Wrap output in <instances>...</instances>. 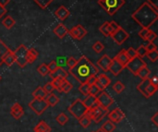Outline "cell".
Returning <instances> with one entry per match:
<instances>
[{
	"instance_id": "obj_1",
	"label": "cell",
	"mask_w": 158,
	"mask_h": 132,
	"mask_svg": "<svg viewBox=\"0 0 158 132\" xmlns=\"http://www.w3.org/2000/svg\"><path fill=\"white\" fill-rule=\"evenodd\" d=\"M131 18L142 28H150L158 19V8L148 2L143 3L131 15Z\"/></svg>"
},
{
	"instance_id": "obj_2",
	"label": "cell",
	"mask_w": 158,
	"mask_h": 132,
	"mask_svg": "<svg viewBox=\"0 0 158 132\" xmlns=\"http://www.w3.org/2000/svg\"><path fill=\"white\" fill-rule=\"evenodd\" d=\"M69 73L81 83H82L85 82L91 76L97 75L98 68L92 63V61L88 57L83 56L78 60L76 66L73 68L69 69Z\"/></svg>"
},
{
	"instance_id": "obj_3",
	"label": "cell",
	"mask_w": 158,
	"mask_h": 132,
	"mask_svg": "<svg viewBox=\"0 0 158 132\" xmlns=\"http://www.w3.org/2000/svg\"><path fill=\"white\" fill-rule=\"evenodd\" d=\"M98 4L109 16H113L125 5V0H99Z\"/></svg>"
},
{
	"instance_id": "obj_4",
	"label": "cell",
	"mask_w": 158,
	"mask_h": 132,
	"mask_svg": "<svg viewBox=\"0 0 158 132\" xmlns=\"http://www.w3.org/2000/svg\"><path fill=\"white\" fill-rule=\"evenodd\" d=\"M68 110H69V112L74 117V118H76L77 119H80L81 117H83L86 113H87V111H88V109L85 107V105H83V103H82V101L81 100H80V99H77L69 108H68Z\"/></svg>"
},
{
	"instance_id": "obj_5",
	"label": "cell",
	"mask_w": 158,
	"mask_h": 132,
	"mask_svg": "<svg viewBox=\"0 0 158 132\" xmlns=\"http://www.w3.org/2000/svg\"><path fill=\"white\" fill-rule=\"evenodd\" d=\"M108 113V109H106L104 107H102L101 105H96L95 107L90 109L87 111L86 115L92 119L94 120L95 123H99Z\"/></svg>"
},
{
	"instance_id": "obj_6",
	"label": "cell",
	"mask_w": 158,
	"mask_h": 132,
	"mask_svg": "<svg viewBox=\"0 0 158 132\" xmlns=\"http://www.w3.org/2000/svg\"><path fill=\"white\" fill-rule=\"evenodd\" d=\"M29 107L38 116H41L44 113V111L47 109L48 105L45 101V99H36L34 98L32 101L29 103Z\"/></svg>"
},
{
	"instance_id": "obj_7",
	"label": "cell",
	"mask_w": 158,
	"mask_h": 132,
	"mask_svg": "<svg viewBox=\"0 0 158 132\" xmlns=\"http://www.w3.org/2000/svg\"><path fill=\"white\" fill-rule=\"evenodd\" d=\"M27 50H28V48L24 44H20L17 48V50L14 52L15 56H16V63L21 68H25L27 66V64H28L27 63V59H26Z\"/></svg>"
},
{
	"instance_id": "obj_8",
	"label": "cell",
	"mask_w": 158,
	"mask_h": 132,
	"mask_svg": "<svg viewBox=\"0 0 158 132\" xmlns=\"http://www.w3.org/2000/svg\"><path fill=\"white\" fill-rule=\"evenodd\" d=\"M96 100L99 105H101L102 107L108 109L113 104H114V100L113 98L105 91H100L97 95H96Z\"/></svg>"
},
{
	"instance_id": "obj_9",
	"label": "cell",
	"mask_w": 158,
	"mask_h": 132,
	"mask_svg": "<svg viewBox=\"0 0 158 132\" xmlns=\"http://www.w3.org/2000/svg\"><path fill=\"white\" fill-rule=\"evenodd\" d=\"M144 66H146V63L143 60V58H141L139 56H136V57L131 59L129 61V63L126 65L125 68H127L134 76H136V74L139 71V69L142 68Z\"/></svg>"
},
{
	"instance_id": "obj_10",
	"label": "cell",
	"mask_w": 158,
	"mask_h": 132,
	"mask_svg": "<svg viewBox=\"0 0 158 132\" xmlns=\"http://www.w3.org/2000/svg\"><path fill=\"white\" fill-rule=\"evenodd\" d=\"M111 37H112V39L114 40V42L117 43V44H118V45H121V44H123L128 39H129V37H130V34L122 28V27H118L111 35H110Z\"/></svg>"
},
{
	"instance_id": "obj_11",
	"label": "cell",
	"mask_w": 158,
	"mask_h": 132,
	"mask_svg": "<svg viewBox=\"0 0 158 132\" xmlns=\"http://www.w3.org/2000/svg\"><path fill=\"white\" fill-rule=\"evenodd\" d=\"M69 34L75 40L81 41L87 35V30L81 24L74 26L72 29L69 30Z\"/></svg>"
},
{
	"instance_id": "obj_12",
	"label": "cell",
	"mask_w": 158,
	"mask_h": 132,
	"mask_svg": "<svg viewBox=\"0 0 158 132\" xmlns=\"http://www.w3.org/2000/svg\"><path fill=\"white\" fill-rule=\"evenodd\" d=\"M125 114L123 113V111L117 107L114 110H112L109 114H108V118L110 121H112L113 123H119L121 122L124 118H125Z\"/></svg>"
},
{
	"instance_id": "obj_13",
	"label": "cell",
	"mask_w": 158,
	"mask_h": 132,
	"mask_svg": "<svg viewBox=\"0 0 158 132\" xmlns=\"http://www.w3.org/2000/svg\"><path fill=\"white\" fill-rule=\"evenodd\" d=\"M111 83V80L105 74H101L97 77V80L95 82V85L99 88L100 91H104L106 89Z\"/></svg>"
},
{
	"instance_id": "obj_14",
	"label": "cell",
	"mask_w": 158,
	"mask_h": 132,
	"mask_svg": "<svg viewBox=\"0 0 158 132\" xmlns=\"http://www.w3.org/2000/svg\"><path fill=\"white\" fill-rule=\"evenodd\" d=\"M125 68V67L119 63L116 58H113L111 60V63H110V66H109V69L108 71H111L112 74H114L115 76H118L121 73V71Z\"/></svg>"
},
{
	"instance_id": "obj_15",
	"label": "cell",
	"mask_w": 158,
	"mask_h": 132,
	"mask_svg": "<svg viewBox=\"0 0 158 132\" xmlns=\"http://www.w3.org/2000/svg\"><path fill=\"white\" fill-rule=\"evenodd\" d=\"M111 60L112 58H110L107 55H104L97 60V66L104 71H108Z\"/></svg>"
},
{
	"instance_id": "obj_16",
	"label": "cell",
	"mask_w": 158,
	"mask_h": 132,
	"mask_svg": "<svg viewBox=\"0 0 158 132\" xmlns=\"http://www.w3.org/2000/svg\"><path fill=\"white\" fill-rule=\"evenodd\" d=\"M10 114H11V116H12L15 119H19V118L23 116L24 111H23L22 106H21L19 104L15 103V104L11 106Z\"/></svg>"
},
{
	"instance_id": "obj_17",
	"label": "cell",
	"mask_w": 158,
	"mask_h": 132,
	"mask_svg": "<svg viewBox=\"0 0 158 132\" xmlns=\"http://www.w3.org/2000/svg\"><path fill=\"white\" fill-rule=\"evenodd\" d=\"M55 15L56 17L60 19L61 21H64L69 15H70V12L69 10L65 6H60L56 11H55Z\"/></svg>"
},
{
	"instance_id": "obj_18",
	"label": "cell",
	"mask_w": 158,
	"mask_h": 132,
	"mask_svg": "<svg viewBox=\"0 0 158 132\" xmlns=\"http://www.w3.org/2000/svg\"><path fill=\"white\" fill-rule=\"evenodd\" d=\"M53 32L60 39H63L66 35L69 34V29L63 24V23H59L54 30Z\"/></svg>"
},
{
	"instance_id": "obj_19",
	"label": "cell",
	"mask_w": 158,
	"mask_h": 132,
	"mask_svg": "<svg viewBox=\"0 0 158 132\" xmlns=\"http://www.w3.org/2000/svg\"><path fill=\"white\" fill-rule=\"evenodd\" d=\"M83 105H85V107L90 110L94 107H95L96 105H98V103H97V100H96V96H94V95H86L85 99L82 101Z\"/></svg>"
},
{
	"instance_id": "obj_20",
	"label": "cell",
	"mask_w": 158,
	"mask_h": 132,
	"mask_svg": "<svg viewBox=\"0 0 158 132\" xmlns=\"http://www.w3.org/2000/svg\"><path fill=\"white\" fill-rule=\"evenodd\" d=\"M3 63H5L7 67H10L14 63H16V56H15V54H14L13 51H11L9 49L6 52V54L3 57Z\"/></svg>"
},
{
	"instance_id": "obj_21",
	"label": "cell",
	"mask_w": 158,
	"mask_h": 132,
	"mask_svg": "<svg viewBox=\"0 0 158 132\" xmlns=\"http://www.w3.org/2000/svg\"><path fill=\"white\" fill-rule=\"evenodd\" d=\"M50 77L53 79H61V80H66L68 78V72L63 68H58L56 70H55L54 72L49 73Z\"/></svg>"
},
{
	"instance_id": "obj_22",
	"label": "cell",
	"mask_w": 158,
	"mask_h": 132,
	"mask_svg": "<svg viewBox=\"0 0 158 132\" xmlns=\"http://www.w3.org/2000/svg\"><path fill=\"white\" fill-rule=\"evenodd\" d=\"M119 63H121L124 67H126V65L129 63V61L131 60L130 58H129V56H127V54H126V50L125 49H122L117 56H116V57H115Z\"/></svg>"
},
{
	"instance_id": "obj_23",
	"label": "cell",
	"mask_w": 158,
	"mask_h": 132,
	"mask_svg": "<svg viewBox=\"0 0 158 132\" xmlns=\"http://www.w3.org/2000/svg\"><path fill=\"white\" fill-rule=\"evenodd\" d=\"M38 57V52L34 49V48H30L27 50V56H26V59H27V63L28 64H31L33 63Z\"/></svg>"
},
{
	"instance_id": "obj_24",
	"label": "cell",
	"mask_w": 158,
	"mask_h": 132,
	"mask_svg": "<svg viewBox=\"0 0 158 132\" xmlns=\"http://www.w3.org/2000/svg\"><path fill=\"white\" fill-rule=\"evenodd\" d=\"M52 129L44 121H40L33 129L34 132H51Z\"/></svg>"
},
{
	"instance_id": "obj_25",
	"label": "cell",
	"mask_w": 158,
	"mask_h": 132,
	"mask_svg": "<svg viewBox=\"0 0 158 132\" xmlns=\"http://www.w3.org/2000/svg\"><path fill=\"white\" fill-rule=\"evenodd\" d=\"M72 88H73V86H72V84L69 80H62V83H61V85H60V87H59V89L57 91L60 92V93H69L72 90Z\"/></svg>"
},
{
	"instance_id": "obj_26",
	"label": "cell",
	"mask_w": 158,
	"mask_h": 132,
	"mask_svg": "<svg viewBox=\"0 0 158 132\" xmlns=\"http://www.w3.org/2000/svg\"><path fill=\"white\" fill-rule=\"evenodd\" d=\"M45 101H46L48 106H56L59 103V98L54 93H49V94H47Z\"/></svg>"
},
{
	"instance_id": "obj_27",
	"label": "cell",
	"mask_w": 158,
	"mask_h": 132,
	"mask_svg": "<svg viewBox=\"0 0 158 132\" xmlns=\"http://www.w3.org/2000/svg\"><path fill=\"white\" fill-rule=\"evenodd\" d=\"M99 31L105 35V36H110L113 33L112 29L109 26V21H105L99 28Z\"/></svg>"
},
{
	"instance_id": "obj_28",
	"label": "cell",
	"mask_w": 158,
	"mask_h": 132,
	"mask_svg": "<svg viewBox=\"0 0 158 132\" xmlns=\"http://www.w3.org/2000/svg\"><path fill=\"white\" fill-rule=\"evenodd\" d=\"M136 76L140 77L142 80H145V79H148L151 76V71L147 68V66H144V67H143L142 68L139 69V71L137 72Z\"/></svg>"
},
{
	"instance_id": "obj_29",
	"label": "cell",
	"mask_w": 158,
	"mask_h": 132,
	"mask_svg": "<svg viewBox=\"0 0 158 132\" xmlns=\"http://www.w3.org/2000/svg\"><path fill=\"white\" fill-rule=\"evenodd\" d=\"M32 96L36 99H45L47 96V93H45L43 87H38L32 93Z\"/></svg>"
},
{
	"instance_id": "obj_30",
	"label": "cell",
	"mask_w": 158,
	"mask_h": 132,
	"mask_svg": "<svg viewBox=\"0 0 158 132\" xmlns=\"http://www.w3.org/2000/svg\"><path fill=\"white\" fill-rule=\"evenodd\" d=\"M1 23H2V25H3L5 28H6V29H11V28L15 25L16 21H15V19H14L11 16H6V17L1 21Z\"/></svg>"
},
{
	"instance_id": "obj_31",
	"label": "cell",
	"mask_w": 158,
	"mask_h": 132,
	"mask_svg": "<svg viewBox=\"0 0 158 132\" xmlns=\"http://www.w3.org/2000/svg\"><path fill=\"white\" fill-rule=\"evenodd\" d=\"M101 130L104 132H113L116 130V125L112 121L108 120V121H106V122H105L103 124Z\"/></svg>"
},
{
	"instance_id": "obj_32",
	"label": "cell",
	"mask_w": 158,
	"mask_h": 132,
	"mask_svg": "<svg viewBox=\"0 0 158 132\" xmlns=\"http://www.w3.org/2000/svg\"><path fill=\"white\" fill-rule=\"evenodd\" d=\"M91 122H92V119H91L86 114L79 119L80 125H81L82 128H84V129H87V128L91 125Z\"/></svg>"
},
{
	"instance_id": "obj_33",
	"label": "cell",
	"mask_w": 158,
	"mask_h": 132,
	"mask_svg": "<svg viewBox=\"0 0 158 132\" xmlns=\"http://www.w3.org/2000/svg\"><path fill=\"white\" fill-rule=\"evenodd\" d=\"M9 50V48L5 44V43L0 39V66L3 64V57L6 54V52Z\"/></svg>"
},
{
	"instance_id": "obj_34",
	"label": "cell",
	"mask_w": 158,
	"mask_h": 132,
	"mask_svg": "<svg viewBox=\"0 0 158 132\" xmlns=\"http://www.w3.org/2000/svg\"><path fill=\"white\" fill-rule=\"evenodd\" d=\"M56 122H57L59 125L64 126V125H66V124L68 123L69 118H68V116H67L65 113H61V114H59V115L56 118Z\"/></svg>"
},
{
	"instance_id": "obj_35",
	"label": "cell",
	"mask_w": 158,
	"mask_h": 132,
	"mask_svg": "<svg viewBox=\"0 0 158 132\" xmlns=\"http://www.w3.org/2000/svg\"><path fill=\"white\" fill-rule=\"evenodd\" d=\"M37 72H38L41 76H43V77H44V76H46L47 74H49V70H48L47 65L44 64V63L39 65V67L37 68Z\"/></svg>"
},
{
	"instance_id": "obj_36",
	"label": "cell",
	"mask_w": 158,
	"mask_h": 132,
	"mask_svg": "<svg viewBox=\"0 0 158 132\" xmlns=\"http://www.w3.org/2000/svg\"><path fill=\"white\" fill-rule=\"evenodd\" d=\"M148 59L151 61V62H156L158 59V51L157 49L156 50H154V51H150V52H147L146 55H145Z\"/></svg>"
},
{
	"instance_id": "obj_37",
	"label": "cell",
	"mask_w": 158,
	"mask_h": 132,
	"mask_svg": "<svg viewBox=\"0 0 158 132\" xmlns=\"http://www.w3.org/2000/svg\"><path fill=\"white\" fill-rule=\"evenodd\" d=\"M42 9H45L47 8V6H50V4L54 1V0H33Z\"/></svg>"
},
{
	"instance_id": "obj_38",
	"label": "cell",
	"mask_w": 158,
	"mask_h": 132,
	"mask_svg": "<svg viewBox=\"0 0 158 132\" xmlns=\"http://www.w3.org/2000/svg\"><path fill=\"white\" fill-rule=\"evenodd\" d=\"M113 89H114V91L117 93H123L124 92V90H125V85L121 82V81H117L114 85H113Z\"/></svg>"
},
{
	"instance_id": "obj_39",
	"label": "cell",
	"mask_w": 158,
	"mask_h": 132,
	"mask_svg": "<svg viewBox=\"0 0 158 132\" xmlns=\"http://www.w3.org/2000/svg\"><path fill=\"white\" fill-rule=\"evenodd\" d=\"M89 89H90V85H89L87 82H82V83H81V86H80V88H79L80 92H81L84 96H86V95L89 94Z\"/></svg>"
},
{
	"instance_id": "obj_40",
	"label": "cell",
	"mask_w": 158,
	"mask_h": 132,
	"mask_svg": "<svg viewBox=\"0 0 158 132\" xmlns=\"http://www.w3.org/2000/svg\"><path fill=\"white\" fill-rule=\"evenodd\" d=\"M77 62H78V59H76L75 57H72V56H70V57L67 58L66 65L68 66L69 69H71V68H73L76 66Z\"/></svg>"
},
{
	"instance_id": "obj_41",
	"label": "cell",
	"mask_w": 158,
	"mask_h": 132,
	"mask_svg": "<svg viewBox=\"0 0 158 132\" xmlns=\"http://www.w3.org/2000/svg\"><path fill=\"white\" fill-rule=\"evenodd\" d=\"M93 49L94 50L95 53L99 54V53H101V52L105 49V46H104V44H103L101 42L98 41V42L94 43V44L93 45Z\"/></svg>"
},
{
	"instance_id": "obj_42",
	"label": "cell",
	"mask_w": 158,
	"mask_h": 132,
	"mask_svg": "<svg viewBox=\"0 0 158 132\" xmlns=\"http://www.w3.org/2000/svg\"><path fill=\"white\" fill-rule=\"evenodd\" d=\"M150 31H151L150 28H142V30L139 31V36H140L143 40L146 41L147 35L149 34Z\"/></svg>"
},
{
	"instance_id": "obj_43",
	"label": "cell",
	"mask_w": 158,
	"mask_h": 132,
	"mask_svg": "<svg viewBox=\"0 0 158 132\" xmlns=\"http://www.w3.org/2000/svg\"><path fill=\"white\" fill-rule=\"evenodd\" d=\"M136 53H137V56H139V57H141V58L144 57L145 55H146V53H147V51H146V49H145V46L141 45V46L136 50Z\"/></svg>"
},
{
	"instance_id": "obj_44",
	"label": "cell",
	"mask_w": 158,
	"mask_h": 132,
	"mask_svg": "<svg viewBox=\"0 0 158 132\" xmlns=\"http://www.w3.org/2000/svg\"><path fill=\"white\" fill-rule=\"evenodd\" d=\"M126 54H127V56H129L130 59H132V58H134V57L137 56L136 50H135L133 47H130L128 50H126Z\"/></svg>"
},
{
	"instance_id": "obj_45",
	"label": "cell",
	"mask_w": 158,
	"mask_h": 132,
	"mask_svg": "<svg viewBox=\"0 0 158 132\" xmlns=\"http://www.w3.org/2000/svg\"><path fill=\"white\" fill-rule=\"evenodd\" d=\"M156 38H157V35H156V33L151 30V31H150V32H149V34L147 35L146 41H147L148 43H154V42L156 40Z\"/></svg>"
},
{
	"instance_id": "obj_46",
	"label": "cell",
	"mask_w": 158,
	"mask_h": 132,
	"mask_svg": "<svg viewBox=\"0 0 158 132\" xmlns=\"http://www.w3.org/2000/svg\"><path fill=\"white\" fill-rule=\"evenodd\" d=\"M47 67H48L49 73H51V72H54L55 70H56V69L58 68V66H57V64H56V60H53V61H51V62H50V63L47 65Z\"/></svg>"
},
{
	"instance_id": "obj_47",
	"label": "cell",
	"mask_w": 158,
	"mask_h": 132,
	"mask_svg": "<svg viewBox=\"0 0 158 132\" xmlns=\"http://www.w3.org/2000/svg\"><path fill=\"white\" fill-rule=\"evenodd\" d=\"M99 92H100V90H99V88H98L95 84H94V85L90 86V89H89V94H90V95L96 96V95H97V93H98Z\"/></svg>"
},
{
	"instance_id": "obj_48",
	"label": "cell",
	"mask_w": 158,
	"mask_h": 132,
	"mask_svg": "<svg viewBox=\"0 0 158 132\" xmlns=\"http://www.w3.org/2000/svg\"><path fill=\"white\" fill-rule=\"evenodd\" d=\"M43 88H44V90L45 91V93H46L47 94L52 93V92L55 90V88L53 87V85H52V83H51V82H47V83H45V84H44V86Z\"/></svg>"
},
{
	"instance_id": "obj_49",
	"label": "cell",
	"mask_w": 158,
	"mask_h": 132,
	"mask_svg": "<svg viewBox=\"0 0 158 132\" xmlns=\"http://www.w3.org/2000/svg\"><path fill=\"white\" fill-rule=\"evenodd\" d=\"M62 80H61V79H53V80L51 81V83H52L53 87L56 90H58L59 87H60V85H61V83H62Z\"/></svg>"
},
{
	"instance_id": "obj_50",
	"label": "cell",
	"mask_w": 158,
	"mask_h": 132,
	"mask_svg": "<svg viewBox=\"0 0 158 132\" xmlns=\"http://www.w3.org/2000/svg\"><path fill=\"white\" fill-rule=\"evenodd\" d=\"M145 49L147 52H150V51H154V50H156L157 49V46L155 43H148L146 45H145Z\"/></svg>"
},
{
	"instance_id": "obj_51",
	"label": "cell",
	"mask_w": 158,
	"mask_h": 132,
	"mask_svg": "<svg viewBox=\"0 0 158 132\" xmlns=\"http://www.w3.org/2000/svg\"><path fill=\"white\" fill-rule=\"evenodd\" d=\"M96 80H97V76L96 75H94V76H91L85 82H87L90 86H92V85L95 84Z\"/></svg>"
},
{
	"instance_id": "obj_52",
	"label": "cell",
	"mask_w": 158,
	"mask_h": 132,
	"mask_svg": "<svg viewBox=\"0 0 158 132\" xmlns=\"http://www.w3.org/2000/svg\"><path fill=\"white\" fill-rule=\"evenodd\" d=\"M56 62L58 68H63V67L66 65L67 59H65V58H60V57H59V58H57V59L56 60Z\"/></svg>"
},
{
	"instance_id": "obj_53",
	"label": "cell",
	"mask_w": 158,
	"mask_h": 132,
	"mask_svg": "<svg viewBox=\"0 0 158 132\" xmlns=\"http://www.w3.org/2000/svg\"><path fill=\"white\" fill-rule=\"evenodd\" d=\"M148 79L150 80V82H151V83H152L153 85H155V86L158 87V78H157V76L154 75V76H152V77H149Z\"/></svg>"
},
{
	"instance_id": "obj_54",
	"label": "cell",
	"mask_w": 158,
	"mask_h": 132,
	"mask_svg": "<svg viewBox=\"0 0 158 132\" xmlns=\"http://www.w3.org/2000/svg\"><path fill=\"white\" fill-rule=\"evenodd\" d=\"M109 26H110V28L112 29V31H113V32L119 27V25L116 22V21H109Z\"/></svg>"
},
{
	"instance_id": "obj_55",
	"label": "cell",
	"mask_w": 158,
	"mask_h": 132,
	"mask_svg": "<svg viewBox=\"0 0 158 132\" xmlns=\"http://www.w3.org/2000/svg\"><path fill=\"white\" fill-rule=\"evenodd\" d=\"M151 121L157 127L158 126V113L156 112L154 116H153V118H151Z\"/></svg>"
},
{
	"instance_id": "obj_56",
	"label": "cell",
	"mask_w": 158,
	"mask_h": 132,
	"mask_svg": "<svg viewBox=\"0 0 158 132\" xmlns=\"http://www.w3.org/2000/svg\"><path fill=\"white\" fill-rule=\"evenodd\" d=\"M6 7H5V6H0V19H2V17H3L4 15H6Z\"/></svg>"
},
{
	"instance_id": "obj_57",
	"label": "cell",
	"mask_w": 158,
	"mask_h": 132,
	"mask_svg": "<svg viewBox=\"0 0 158 132\" xmlns=\"http://www.w3.org/2000/svg\"><path fill=\"white\" fill-rule=\"evenodd\" d=\"M10 0H0V6H6L8 3H9Z\"/></svg>"
},
{
	"instance_id": "obj_58",
	"label": "cell",
	"mask_w": 158,
	"mask_h": 132,
	"mask_svg": "<svg viewBox=\"0 0 158 132\" xmlns=\"http://www.w3.org/2000/svg\"><path fill=\"white\" fill-rule=\"evenodd\" d=\"M95 132H104V131H103V130H101V129H100V130H97V131H95Z\"/></svg>"
},
{
	"instance_id": "obj_59",
	"label": "cell",
	"mask_w": 158,
	"mask_h": 132,
	"mask_svg": "<svg viewBox=\"0 0 158 132\" xmlns=\"http://www.w3.org/2000/svg\"><path fill=\"white\" fill-rule=\"evenodd\" d=\"M1 79H2V78H1V76H0V80H1Z\"/></svg>"
},
{
	"instance_id": "obj_60",
	"label": "cell",
	"mask_w": 158,
	"mask_h": 132,
	"mask_svg": "<svg viewBox=\"0 0 158 132\" xmlns=\"http://www.w3.org/2000/svg\"><path fill=\"white\" fill-rule=\"evenodd\" d=\"M93 132H95V131H93Z\"/></svg>"
},
{
	"instance_id": "obj_61",
	"label": "cell",
	"mask_w": 158,
	"mask_h": 132,
	"mask_svg": "<svg viewBox=\"0 0 158 132\" xmlns=\"http://www.w3.org/2000/svg\"><path fill=\"white\" fill-rule=\"evenodd\" d=\"M98 1H99V0H98Z\"/></svg>"
}]
</instances>
